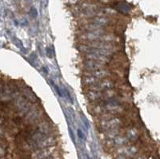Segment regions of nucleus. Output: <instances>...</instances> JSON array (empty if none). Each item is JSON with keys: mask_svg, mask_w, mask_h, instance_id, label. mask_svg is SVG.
I'll return each instance as SVG.
<instances>
[{"mask_svg": "<svg viewBox=\"0 0 160 159\" xmlns=\"http://www.w3.org/2000/svg\"><path fill=\"white\" fill-rule=\"evenodd\" d=\"M101 127L103 130H115V129L118 128L121 125V120L116 117H112V116H109V117H105L102 118L101 120Z\"/></svg>", "mask_w": 160, "mask_h": 159, "instance_id": "obj_1", "label": "nucleus"}, {"mask_svg": "<svg viewBox=\"0 0 160 159\" xmlns=\"http://www.w3.org/2000/svg\"><path fill=\"white\" fill-rule=\"evenodd\" d=\"M104 107H105L106 110L111 113H118L122 110L120 103L118 101L111 99V98L108 99V101L104 102Z\"/></svg>", "mask_w": 160, "mask_h": 159, "instance_id": "obj_2", "label": "nucleus"}, {"mask_svg": "<svg viewBox=\"0 0 160 159\" xmlns=\"http://www.w3.org/2000/svg\"><path fill=\"white\" fill-rule=\"evenodd\" d=\"M106 62L101 61H98V60H93V59H87L83 62V67L88 70L91 71H96V70H99L102 69V67L105 65Z\"/></svg>", "mask_w": 160, "mask_h": 159, "instance_id": "obj_3", "label": "nucleus"}, {"mask_svg": "<svg viewBox=\"0 0 160 159\" xmlns=\"http://www.w3.org/2000/svg\"><path fill=\"white\" fill-rule=\"evenodd\" d=\"M114 84H113L112 81L108 79H104L102 81L98 82L95 85L91 87V90H95V91H108L111 90L113 87Z\"/></svg>", "mask_w": 160, "mask_h": 159, "instance_id": "obj_4", "label": "nucleus"}, {"mask_svg": "<svg viewBox=\"0 0 160 159\" xmlns=\"http://www.w3.org/2000/svg\"><path fill=\"white\" fill-rule=\"evenodd\" d=\"M102 34H104L103 31H102V28H99V29L95 30V31H89L88 32H87L82 35V38L92 41V40H96L101 38Z\"/></svg>", "mask_w": 160, "mask_h": 159, "instance_id": "obj_5", "label": "nucleus"}, {"mask_svg": "<svg viewBox=\"0 0 160 159\" xmlns=\"http://www.w3.org/2000/svg\"><path fill=\"white\" fill-rule=\"evenodd\" d=\"M51 154V149L47 147V148H42L41 150L34 153L31 157L33 159H48Z\"/></svg>", "mask_w": 160, "mask_h": 159, "instance_id": "obj_6", "label": "nucleus"}, {"mask_svg": "<svg viewBox=\"0 0 160 159\" xmlns=\"http://www.w3.org/2000/svg\"><path fill=\"white\" fill-rule=\"evenodd\" d=\"M109 71H107V70H104V69L102 68L99 69V70H96V71H91L88 73V74L95 77L97 79H101V78H107V77L109 75Z\"/></svg>", "mask_w": 160, "mask_h": 159, "instance_id": "obj_7", "label": "nucleus"}, {"mask_svg": "<svg viewBox=\"0 0 160 159\" xmlns=\"http://www.w3.org/2000/svg\"><path fill=\"white\" fill-rule=\"evenodd\" d=\"M86 58L87 59L98 60V61L107 62L108 61H109L110 57L105 56V55H102V54H95V53H87V54H86Z\"/></svg>", "mask_w": 160, "mask_h": 159, "instance_id": "obj_8", "label": "nucleus"}, {"mask_svg": "<svg viewBox=\"0 0 160 159\" xmlns=\"http://www.w3.org/2000/svg\"><path fill=\"white\" fill-rule=\"evenodd\" d=\"M102 95H103V93L99 91H95V90H91L87 93V98L90 101L92 102L100 99L101 98H102Z\"/></svg>", "mask_w": 160, "mask_h": 159, "instance_id": "obj_9", "label": "nucleus"}, {"mask_svg": "<svg viewBox=\"0 0 160 159\" xmlns=\"http://www.w3.org/2000/svg\"><path fill=\"white\" fill-rule=\"evenodd\" d=\"M91 23H94L95 24V25L98 26V27H102L106 25H108V24L109 23V20H108V18H106V17L98 16L95 17V18H93Z\"/></svg>", "mask_w": 160, "mask_h": 159, "instance_id": "obj_10", "label": "nucleus"}, {"mask_svg": "<svg viewBox=\"0 0 160 159\" xmlns=\"http://www.w3.org/2000/svg\"><path fill=\"white\" fill-rule=\"evenodd\" d=\"M98 80L95 77H93V76L89 75V74H86L85 76H84V78H82V82L83 84L87 86H90V87H92V86L95 85V84L98 82Z\"/></svg>", "mask_w": 160, "mask_h": 159, "instance_id": "obj_11", "label": "nucleus"}, {"mask_svg": "<svg viewBox=\"0 0 160 159\" xmlns=\"http://www.w3.org/2000/svg\"><path fill=\"white\" fill-rule=\"evenodd\" d=\"M116 9L118 11H119L120 12H122V13H127L129 11L130 7L128 5L127 3H118L116 5Z\"/></svg>", "mask_w": 160, "mask_h": 159, "instance_id": "obj_12", "label": "nucleus"}, {"mask_svg": "<svg viewBox=\"0 0 160 159\" xmlns=\"http://www.w3.org/2000/svg\"><path fill=\"white\" fill-rule=\"evenodd\" d=\"M128 138L131 140H135L138 137V132L137 130L135 129H131V130H128Z\"/></svg>", "mask_w": 160, "mask_h": 159, "instance_id": "obj_13", "label": "nucleus"}, {"mask_svg": "<svg viewBox=\"0 0 160 159\" xmlns=\"http://www.w3.org/2000/svg\"><path fill=\"white\" fill-rule=\"evenodd\" d=\"M115 142L118 143V144H119V145L125 144V143L128 142L127 138L124 137H115Z\"/></svg>", "mask_w": 160, "mask_h": 159, "instance_id": "obj_14", "label": "nucleus"}, {"mask_svg": "<svg viewBox=\"0 0 160 159\" xmlns=\"http://www.w3.org/2000/svg\"><path fill=\"white\" fill-rule=\"evenodd\" d=\"M51 83H52L53 87H54V88L55 89V91H56V92L58 93V95H59L60 97H62V92H61V91H60V90H59V88H58V86H56V85H55V84L54 83V82H51Z\"/></svg>", "mask_w": 160, "mask_h": 159, "instance_id": "obj_15", "label": "nucleus"}, {"mask_svg": "<svg viewBox=\"0 0 160 159\" xmlns=\"http://www.w3.org/2000/svg\"><path fill=\"white\" fill-rule=\"evenodd\" d=\"M78 137L81 138V139H83V138H84L83 134H82V132L81 131V130H79V129L78 130Z\"/></svg>", "mask_w": 160, "mask_h": 159, "instance_id": "obj_16", "label": "nucleus"}, {"mask_svg": "<svg viewBox=\"0 0 160 159\" xmlns=\"http://www.w3.org/2000/svg\"><path fill=\"white\" fill-rule=\"evenodd\" d=\"M98 1L102 2V3H109V2H111V0H98Z\"/></svg>", "mask_w": 160, "mask_h": 159, "instance_id": "obj_17", "label": "nucleus"}]
</instances>
